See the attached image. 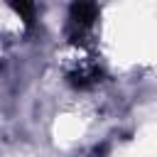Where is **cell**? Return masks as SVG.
I'll use <instances>...</instances> for the list:
<instances>
[{
	"label": "cell",
	"instance_id": "cell-3",
	"mask_svg": "<svg viewBox=\"0 0 157 157\" xmlns=\"http://www.w3.org/2000/svg\"><path fill=\"white\" fill-rule=\"evenodd\" d=\"M98 78V71H76V74H71V83L74 86H78V88H83V86H88V83H93Z\"/></svg>",
	"mask_w": 157,
	"mask_h": 157
},
{
	"label": "cell",
	"instance_id": "cell-2",
	"mask_svg": "<svg viewBox=\"0 0 157 157\" xmlns=\"http://www.w3.org/2000/svg\"><path fill=\"white\" fill-rule=\"evenodd\" d=\"M12 5V10L25 20V25H32L34 20H37V5L34 2H10Z\"/></svg>",
	"mask_w": 157,
	"mask_h": 157
},
{
	"label": "cell",
	"instance_id": "cell-1",
	"mask_svg": "<svg viewBox=\"0 0 157 157\" xmlns=\"http://www.w3.org/2000/svg\"><path fill=\"white\" fill-rule=\"evenodd\" d=\"M98 20V5L93 2H74L69 7V37L76 42L78 37H83L93 22Z\"/></svg>",
	"mask_w": 157,
	"mask_h": 157
}]
</instances>
